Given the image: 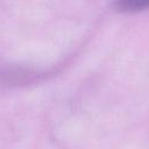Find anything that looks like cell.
<instances>
[{
    "instance_id": "obj_1",
    "label": "cell",
    "mask_w": 149,
    "mask_h": 149,
    "mask_svg": "<svg viewBox=\"0 0 149 149\" xmlns=\"http://www.w3.org/2000/svg\"><path fill=\"white\" fill-rule=\"evenodd\" d=\"M116 7L120 12L134 13L149 8V0H116Z\"/></svg>"
}]
</instances>
